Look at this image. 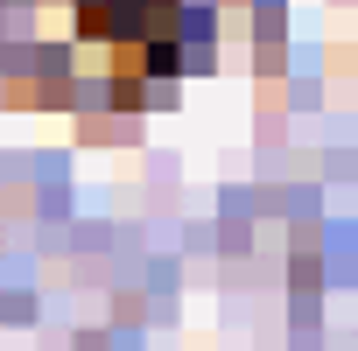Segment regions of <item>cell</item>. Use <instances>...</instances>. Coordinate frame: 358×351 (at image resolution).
<instances>
[{"instance_id": "6da1fadb", "label": "cell", "mask_w": 358, "mask_h": 351, "mask_svg": "<svg viewBox=\"0 0 358 351\" xmlns=\"http://www.w3.org/2000/svg\"><path fill=\"white\" fill-rule=\"evenodd\" d=\"M183 0H78V36L106 50H169Z\"/></svg>"}]
</instances>
